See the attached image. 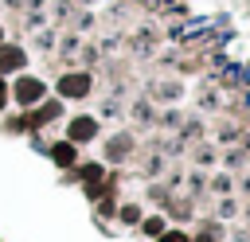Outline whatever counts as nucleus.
Wrapping results in <instances>:
<instances>
[{
  "mask_svg": "<svg viewBox=\"0 0 250 242\" xmlns=\"http://www.w3.org/2000/svg\"><path fill=\"white\" fill-rule=\"evenodd\" d=\"M86 90H90V74H62V82H59L62 98H82Z\"/></svg>",
  "mask_w": 250,
  "mask_h": 242,
  "instance_id": "1",
  "label": "nucleus"
},
{
  "mask_svg": "<svg viewBox=\"0 0 250 242\" xmlns=\"http://www.w3.org/2000/svg\"><path fill=\"white\" fill-rule=\"evenodd\" d=\"M43 98V82L39 78H20L16 82V101L20 105H31V101H39Z\"/></svg>",
  "mask_w": 250,
  "mask_h": 242,
  "instance_id": "2",
  "label": "nucleus"
},
{
  "mask_svg": "<svg viewBox=\"0 0 250 242\" xmlns=\"http://www.w3.org/2000/svg\"><path fill=\"white\" fill-rule=\"evenodd\" d=\"M94 133H98L94 117H74V121H70V141H74V144H82V141H94Z\"/></svg>",
  "mask_w": 250,
  "mask_h": 242,
  "instance_id": "3",
  "label": "nucleus"
},
{
  "mask_svg": "<svg viewBox=\"0 0 250 242\" xmlns=\"http://www.w3.org/2000/svg\"><path fill=\"white\" fill-rule=\"evenodd\" d=\"M23 66V51L20 47H0V70H20Z\"/></svg>",
  "mask_w": 250,
  "mask_h": 242,
  "instance_id": "4",
  "label": "nucleus"
},
{
  "mask_svg": "<svg viewBox=\"0 0 250 242\" xmlns=\"http://www.w3.org/2000/svg\"><path fill=\"white\" fill-rule=\"evenodd\" d=\"M51 117H59V101H47V105H39V109L27 117V125H43V121H51Z\"/></svg>",
  "mask_w": 250,
  "mask_h": 242,
  "instance_id": "5",
  "label": "nucleus"
},
{
  "mask_svg": "<svg viewBox=\"0 0 250 242\" xmlns=\"http://www.w3.org/2000/svg\"><path fill=\"white\" fill-rule=\"evenodd\" d=\"M51 156H55V164H62V168H66V164H74V141L55 144V148H51Z\"/></svg>",
  "mask_w": 250,
  "mask_h": 242,
  "instance_id": "6",
  "label": "nucleus"
},
{
  "mask_svg": "<svg viewBox=\"0 0 250 242\" xmlns=\"http://www.w3.org/2000/svg\"><path fill=\"white\" fill-rule=\"evenodd\" d=\"M98 176H102L98 164H82V180H98Z\"/></svg>",
  "mask_w": 250,
  "mask_h": 242,
  "instance_id": "7",
  "label": "nucleus"
},
{
  "mask_svg": "<svg viewBox=\"0 0 250 242\" xmlns=\"http://www.w3.org/2000/svg\"><path fill=\"white\" fill-rule=\"evenodd\" d=\"M160 230H164L160 219H148V222H145V234H160Z\"/></svg>",
  "mask_w": 250,
  "mask_h": 242,
  "instance_id": "8",
  "label": "nucleus"
},
{
  "mask_svg": "<svg viewBox=\"0 0 250 242\" xmlns=\"http://www.w3.org/2000/svg\"><path fill=\"white\" fill-rule=\"evenodd\" d=\"M121 219H125V222H137V219H141V211H137V207H125V211H121Z\"/></svg>",
  "mask_w": 250,
  "mask_h": 242,
  "instance_id": "9",
  "label": "nucleus"
},
{
  "mask_svg": "<svg viewBox=\"0 0 250 242\" xmlns=\"http://www.w3.org/2000/svg\"><path fill=\"white\" fill-rule=\"evenodd\" d=\"M0 105H4V82H0Z\"/></svg>",
  "mask_w": 250,
  "mask_h": 242,
  "instance_id": "10",
  "label": "nucleus"
}]
</instances>
